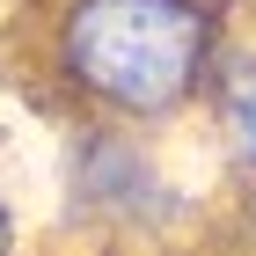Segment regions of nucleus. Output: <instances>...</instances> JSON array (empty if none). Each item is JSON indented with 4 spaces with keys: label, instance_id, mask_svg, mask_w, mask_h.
Masks as SVG:
<instances>
[{
    "label": "nucleus",
    "instance_id": "nucleus-1",
    "mask_svg": "<svg viewBox=\"0 0 256 256\" xmlns=\"http://www.w3.org/2000/svg\"><path fill=\"white\" fill-rule=\"evenodd\" d=\"M227 37V0H44L37 80L66 124L168 132L205 110Z\"/></svg>",
    "mask_w": 256,
    "mask_h": 256
},
{
    "label": "nucleus",
    "instance_id": "nucleus-2",
    "mask_svg": "<svg viewBox=\"0 0 256 256\" xmlns=\"http://www.w3.org/2000/svg\"><path fill=\"white\" fill-rule=\"evenodd\" d=\"M59 198L66 220L96 242H176L198 220V190L168 168L161 139L124 124H66Z\"/></svg>",
    "mask_w": 256,
    "mask_h": 256
},
{
    "label": "nucleus",
    "instance_id": "nucleus-3",
    "mask_svg": "<svg viewBox=\"0 0 256 256\" xmlns=\"http://www.w3.org/2000/svg\"><path fill=\"white\" fill-rule=\"evenodd\" d=\"M205 132H212V168L227 190H256V37H227V59L205 96Z\"/></svg>",
    "mask_w": 256,
    "mask_h": 256
},
{
    "label": "nucleus",
    "instance_id": "nucleus-4",
    "mask_svg": "<svg viewBox=\"0 0 256 256\" xmlns=\"http://www.w3.org/2000/svg\"><path fill=\"white\" fill-rule=\"evenodd\" d=\"M0 256H22V220L8 205V190H0Z\"/></svg>",
    "mask_w": 256,
    "mask_h": 256
}]
</instances>
